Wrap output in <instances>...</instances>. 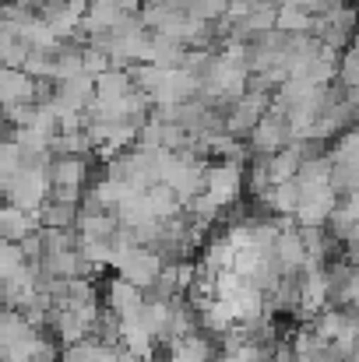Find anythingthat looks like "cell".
<instances>
[{
    "mask_svg": "<svg viewBox=\"0 0 359 362\" xmlns=\"http://www.w3.org/2000/svg\"><path fill=\"white\" fill-rule=\"evenodd\" d=\"M35 229H39V222H35L32 211H21V208H14V204H4V208H0V240L21 243L25 236H32Z\"/></svg>",
    "mask_w": 359,
    "mask_h": 362,
    "instance_id": "6da1fadb",
    "label": "cell"
},
{
    "mask_svg": "<svg viewBox=\"0 0 359 362\" xmlns=\"http://www.w3.org/2000/svg\"><path fill=\"white\" fill-rule=\"evenodd\" d=\"M268 201H271L275 211L296 215V208H300V190H296V183H278V187L268 190Z\"/></svg>",
    "mask_w": 359,
    "mask_h": 362,
    "instance_id": "7a4b0ae2",
    "label": "cell"
},
{
    "mask_svg": "<svg viewBox=\"0 0 359 362\" xmlns=\"http://www.w3.org/2000/svg\"><path fill=\"white\" fill-rule=\"evenodd\" d=\"M32 362H57V356H53V349H46V345H42V352H39Z\"/></svg>",
    "mask_w": 359,
    "mask_h": 362,
    "instance_id": "3957f363",
    "label": "cell"
}]
</instances>
